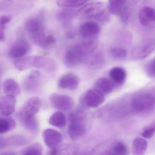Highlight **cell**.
Returning <instances> with one entry per match:
<instances>
[{"label": "cell", "mask_w": 155, "mask_h": 155, "mask_svg": "<svg viewBox=\"0 0 155 155\" xmlns=\"http://www.w3.org/2000/svg\"><path fill=\"white\" fill-rule=\"evenodd\" d=\"M16 100L15 97L6 95L0 100V114L4 116H9L15 111Z\"/></svg>", "instance_id": "12"}, {"label": "cell", "mask_w": 155, "mask_h": 155, "mask_svg": "<svg viewBox=\"0 0 155 155\" xmlns=\"http://www.w3.org/2000/svg\"><path fill=\"white\" fill-rule=\"evenodd\" d=\"M66 122L67 119L65 115L61 111L54 113L49 119V123L51 125L60 128L65 126Z\"/></svg>", "instance_id": "23"}, {"label": "cell", "mask_w": 155, "mask_h": 155, "mask_svg": "<svg viewBox=\"0 0 155 155\" xmlns=\"http://www.w3.org/2000/svg\"><path fill=\"white\" fill-rule=\"evenodd\" d=\"M126 0H109L108 10L111 14L120 15L125 7Z\"/></svg>", "instance_id": "26"}, {"label": "cell", "mask_w": 155, "mask_h": 155, "mask_svg": "<svg viewBox=\"0 0 155 155\" xmlns=\"http://www.w3.org/2000/svg\"><path fill=\"white\" fill-rule=\"evenodd\" d=\"M96 45L94 41L89 40L72 45L66 53L65 63L69 67L79 65L94 51Z\"/></svg>", "instance_id": "1"}, {"label": "cell", "mask_w": 155, "mask_h": 155, "mask_svg": "<svg viewBox=\"0 0 155 155\" xmlns=\"http://www.w3.org/2000/svg\"><path fill=\"white\" fill-rule=\"evenodd\" d=\"M14 120L9 116L0 117V134L7 133L15 127Z\"/></svg>", "instance_id": "25"}, {"label": "cell", "mask_w": 155, "mask_h": 155, "mask_svg": "<svg viewBox=\"0 0 155 155\" xmlns=\"http://www.w3.org/2000/svg\"><path fill=\"white\" fill-rule=\"evenodd\" d=\"M3 88L5 94L15 97L19 95L21 92L19 84L12 78H7L4 81Z\"/></svg>", "instance_id": "19"}, {"label": "cell", "mask_w": 155, "mask_h": 155, "mask_svg": "<svg viewBox=\"0 0 155 155\" xmlns=\"http://www.w3.org/2000/svg\"><path fill=\"white\" fill-rule=\"evenodd\" d=\"M106 5L103 3H90L81 8L79 13L86 18H94L100 21H108L109 18L106 12Z\"/></svg>", "instance_id": "5"}, {"label": "cell", "mask_w": 155, "mask_h": 155, "mask_svg": "<svg viewBox=\"0 0 155 155\" xmlns=\"http://www.w3.org/2000/svg\"><path fill=\"white\" fill-rule=\"evenodd\" d=\"M155 132V127L154 126H150L147 128H145L142 133V136L143 137L145 138H152Z\"/></svg>", "instance_id": "34"}, {"label": "cell", "mask_w": 155, "mask_h": 155, "mask_svg": "<svg viewBox=\"0 0 155 155\" xmlns=\"http://www.w3.org/2000/svg\"><path fill=\"white\" fill-rule=\"evenodd\" d=\"M134 2H135V3L138 2H139V1H141V0H133Z\"/></svg>", "instance_id": "41"}, {"label": "cell", "mask_w": 155, "mask_h": 155, "mask_svg": "<svg viewBox=\"0 0 155 155\" xmlns=\"http://www.w3.org/2000/svg\"><path fill=\"white\" fill-rule=\"evenodd\" d=\"M0 85H1V84H0Z\"/></svg>", "instance_id": "42"}, {"label": "cell", "mask_w": 155, "mask_h": 155, "mask_svg": "<svg viewBox=\"0 0 155 155\" xmlns=\"http://www.w3.org/2000/svg\"><path fill=\"white\" fill-rule=\"evenodd\" d=\"M30 49V45L27 41L17 40L12 45L8 51V54L13 58H22L28 53Z\"/></svg>", "instance_id": "10"}, {"label": "cell", "mask_w": 155, "mask_h": 155, "mask_svg": "<svg viewBox=\"0 0 155 155\" xmlns=\"http://www.w3.org/2000/svg\"><path fill=\"white\" fill-rule=\"evenodd\" d=\"M126 75L125 70L120 67L112 68L109 73V79L115 86L123 84L126 79Z\"/></svg>", "instance_id": "18"}, {"label": "cell", "mask_w": 155, "mask_h": 155, "mask_svg": "<svg viewBox=\"0 0 155 155\" xmlns=\"http://www.w3.org/2000/svg\"><path fill=\"white\" fill-rule=\"evenodd\" d=\"M17 70L23 71L32 68H40L47 71L53 69V63L48 58L41 56H31L17 60L15 62Z\"/></svg>", "instance_id": "3"}, {"label": "cell", "mask_w": 155, "mask_h": 155, "mask_svg": "<svg viewBox=\"0 0 155 155\" xmlns=\"http://www.w3.org/2000/svg\"><path fill=\"white\" fill-rule=\"evenodd\" d=\"M147 147L146 140L142 137L134 139L132 144V152L133 155H144Z\"/></svg>", "instance_id": "22"}, {"label": "cell", "mask_w": 155, "mask_h": 155, "mask_svg": "<svg viewBox=\"0 0 155 155\" xmlns=\"http://www.w3.org/2000/svg\"><path fill=\"white\" fill-rule=\"evenodd\" d=\"M103 61L102 56L100 54H96L93 56L90 59L88 64L92 68H97L101 66Z\"/></svg>", "instance_id": "31"}, {"label": "cell", "mask_w": 155, "mask_h": 155, "mask_svg": "<svg viewBox=\"0 0 155 155\" xmlns=\"http://www.w3.org/2000/svg\"><path fill=\"white\" fill-rule=\"evenodd\" d=\"M42 137L45 144L51 149L56 148L62 142V134L54 129L48 128L44 130Z\"/></svg>", "instance_id": "11"}, {"label": "cell", "mask_w": 155, "mask_h": 155, "mask_svg": "<svg viewBox=\"0 0 155 155\" xmlns=\"http://www.w3.org/2000/svg\"><path fill=\"white\" fill-rule=\"evenodd\" d=\"M42 101L38 97H33L27 99L15 114V117L21 122L34 117L40 110Z\"/></svg>", "instance_id": "7"}, {"label": "cell", "mask_w": 155, "mask_h": 155, "mask_svg": "<svg viewBox=\"0 0 155 155\" xmlns=\"http://www.w3.org/2000/svg\"><path fill=\"white\" fill-rule=\"evenodd\" d=\"M105 100V96L93 88L87 90L82 95L80 102L83 106L93 108L99 107Z\"/></svg>", "instance_id": "8"}, {"label": "cell", "mask_w": 155, "mask_h": 155, "mask_svg": "<svg viewBox=\"0 0 155 155\" xmlns=\"http://www.w3.org/2000/svg\"><path fill=\"white\" fill-rule=\"evenodd\" d=\"M49 100L52 105L61 112H66L72 108L74 102L72 98L66 94H53L50 96Z\"/></svg>", "instance_id": "9"}, {"label": "cell", "mask_w": 155, "mask_h": 155, "mask_svg": "<svg viewBox=\"0 0 155 155\" xmlns=\"http://www.w3.org/2000/svg\"><path fill=\"white\" fill-rule=\"evenodd\" d=\"M154 42L146 41L141 44L135 49L133 52V57L137 60H143L149 56L155 50Z\"/></svg>", "instance_id": "14"}, {"label": "cell", "mask_w": 155, "mask_h": 155, "mask_svg": "<svg viewBox=\"0 0 155 155\" xmlns=\"http://www.w3.org/2000/svg\"><path fill=\"white\" fill-rule=\"evenodd\" d=\"M7 146L6 138L2 137H0V149H3Z\"/></svg>", "instance_id": "39"}, {"label": "cell", "mask_w": 155, "mask_h": 155, "mask_svg": "<svg viewBox=\"0 0 155 155\" xmlns=\"http://www.w3.org/2000/svg\"><path fill=\"white\" fill-rule=\"evenodd\" d=\"M154 106V97L149 93L138 94L131 100V108L134 112L137 114L147 113L153 110Z\"/></svg>", "instance_id": "4"}, {"label": "cell", "mask_w": 155, "mask_h": 155, "mask_svg": "<svg viewBox=\"0 0 155 155\" xmlns=\"http://www.w3.org/2000/svg\"><path fill=\"white\" fill-rule=\"evenodd\" d=\"M22 123L24 127L32 134H36L39 130V123L35 116L27 118Z\"/></svg>", "instance_id": "27"}, {"label": "cell", "mask_w": 155, "mask_h": 155, "mask_svg": "<svg viewBox=\"0 0 155 155\" xmlns=\"http://www.w3.org/2000/svg\"><path fill=\"white\" fill-rule=\"evenodd\" d=\"M47 155H58L57 147L53 149H51V151L49 152Z\"/></svg>", "instance_id": "40"}, {"label": "cell", "mask_w": 155, "mask_h": 155, "mask_svg": "<svg viewBox=\"0 0 155 155\" xmlns=\"http://www.w3.org/2000/svg\"><path fill=\"white\" fill-rule=\"evenodd\" d=\"M6 138L7 146H19L27 144L30 142V139L27 137L22 135L16 134L8 137Z\"/></svg>", "instance_id": "24"}, {"label": "cell", "mask_w": 155, "mask_h": 155, "mask_svg": "<svg viewBox=\"0 0 155 155\" xmlns=\"http://www.w3.org/2000/svg\"><path fill=\"white\" fill-rule=\"evenodd\" d=\"M12 17L10 15H3L0 18V22L3 24L5 25L11 21Z\"/></svg>", "instance_id": "36"}, {"label": "cell", "mask_w": 155, "mask_h": 155, "mask_svg": "<svg viewBox=\"0 0 155 155\" xmlns=\"http://www.w3.org/2000/svg\"><path fill=\"white\" fill-rule=\"evenodd\" d=\"M42 146L39 143H34L25 148L22 155H42Z\"/></svg>", "instance_id": "28"}, {"label": "cell", "mask_w": 155, "mask_h": 155, "mask_svg": "<svg viewBox=\"0 0 155 155\" xmlns=\"http://www.w3.org/2000/svg\"><path fill=\"white\" fill-rule=\"evenodd\" d=\"M127 148L122 142H117L99 155H127Z\"/></svg>", "instance_id": "21"}, {"label": "cell", "mask_w": 155, "mask_h": 155, "mask_svg": "<svg viewBox=\"0 0 155 155\" xmlns=\"http://www.w3.org/2000/svg\"><path fill=\"white\" fill-rule=\"evenodd\" d=\"M115 87V85L109 78L103 77L96 81L93 88L105 96L112 93Z\"/></svg>", "instance_id": "16"}, {"label": "cell", "mask_w": 155, "mask_h": 155, "mask_svg": "<svg viewBox=\"0 0 155 155\" xmlns=\"http://www.w3.org/2000/svg\"><path fill=\"white\" fill-rule=\"evenodd\" d=\"M68 121L67 133L71 139L77 140L86 134L88 130V123L84 111L76 110L69 113Z\"/></svg>", "instance_id": "2"}, {"label": "cell", "mask_w": 155, "mask_h": 155, "mask_svg": "<svg viewBox=\"0 0 155 155\" xmlns=\"http://www.w3.org/2000/svg\"><path fill=\"white\" fill-rule=\"evenodd\" d=\"M125 7H124L122 12L120 14L122 21H123L124 22L126 21L128 18V14H127V11H126V9Z\"/></svg>", "instance_id": "38"}, {"label": "cell", "mask_w": 155, "mask_h": 155, "mask_svg": "<svg viewBox=\"0 0 155 155\" xmlns=\"http://www.w3.org/2000/svg\"><path fill=\"white\" fill-rule=\"evenodd\" d=\"M25 26L33 41L42 47L45 35L42 18L40 16L31 18L25 22Z\"/></svg>", "instance_id": "6"}, {"label": "cell", "mask_w": 155, "mask_h": 155, "mask_svg": "<svg viewBox=\"0 0 155 155\" xmlns=\"http://www.w3.org/2000/svg\"><path fill=\"white\" fill-rule=\"evenodd\" d=\"M56 42V39L52 35H45L41 48L47 49L53 45Z\"/></svg>", "instance_id": "33"}, {"label": "cell", "mask_w": 155, "mask_h": 155, "mask_svg": "<svg viewBox=\"0 0 155 155\" xmlns=\"http://www.w3.org/2000/svg\"><path fill=\"white\" fill-rule=\"evenodd\" d=\"M5 25L0 22V41H2L5 39Z\"/></svg>", "instance_id": "37"}, {"label": "cell", "mask_w": 155, "mask_h": 155, "mask_svg": "<svg viewBox=\"0 0 155 155\" xmlns=\"http://www.w3.org/2000/svg\"><path fill=\"white\" fill-rule=\"evenodd\" d=\"M79 84V79L76 74L67 73L60 78L58 82V87L64 89L74 90Z\"/></svg>", "instance_id": "13"}, {"label": "cell", "mask_w": 155, "mask_h": 155, "mask_svg": "<svg viewBox=\"0 0 155 155\" xmlns=\"http://www.w3.org/2000/svg\"><path fill=\"white\" fill-rule=\"evenodd\" d=\"M100 29L99 25L93 21L84 23L80 28L81 35L84 38H92L98 34Z\"/></svg>", "instance_id": "17"}, {"label": "cell", "mask_w": 155, "mask_h": 155, "mask_svg": "<svg viewBox=\"0 0 155 155\" xmlns=\"http://www.w3.org/2000/svg\"><path fill=\"white\" fill-rule=\"evenodd\" d=\"M88 0H58L57 4L62 7H76L84 4Z\"/></svg>", "instance_id": "29"}, {"label": "cell", "mask_w": 155, "mask_h": 155, "mask_svg": "<svg viewBox=\"0 0 155 155\" xmlns=\"http://www.w3.org/2000/svg\"><path fill=\"white\" fill-rule=\"evenodd\" d=\"M109 53L113 59L117 60H124L127 55L126 50L121 47H115L112 48L110 50Z\"/></svg>", "instance_id": "30"}, {"label": "cell", "mask_w": 155, "mask_h": 155, "mask_svg": "<svg viewBox=\"0 0 155 155\" xmlns=\"http://www.w3.org/2000/svg\"><path fill=\"white\" fill-rule=\"evenodd\" d=\"M40 76L41 74L38 71L31 72L23 82L24 89L27 92L36 91L40 84Z\"/></svg>", "instance_id": "15"}, {"label": "cell", "mask_w": 155, "mask_h": 155, "mask_svg": "<svg viewBox=\"0 0 155 155\" xmlns=\"http://www.w3.org/2000/svg\"><path fill=\"white\" fill-rule=\"evenodd\" d=\"M71 15V12L68 11V10H63L58 14V18L60 20H66L67 19V18H69Z\"/></svg>", "instance_id": "35"}, {"label": "cell", "mask_w": 155, "mask_h": 155, "mask_svg": "<svg viewBox=\"0 0 155 155\" xmlns=\"http://www.w3.org/2000/svg\"><path fill=\"white\" fill-rule=\"evenodd\" d=\"M155 60L153 59V60H150V61L147 62V63L145 65V70L147 74L149 77H155Z\"/></svg>", "instance_id": "32"}, {"label": "cell", "mask_w": 155, "mask_h": 155, "mask_svg": "<svg viewBox=\"0 0 155 155\" xmlns=\"http://www.w3.org/2000/svg\"><path fill=\"white\" fill-rule=\"evenodd\" d=\"M140 23L144 26H147L151 21L155 20L154 9L149 6H145L142 8L138 14Z\"/></svg>", "instance_id": "20"}]
</instances>
